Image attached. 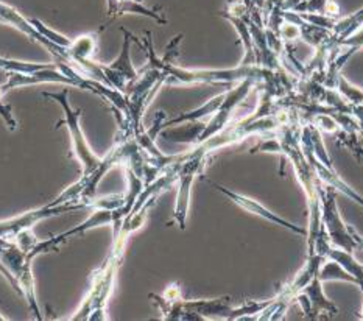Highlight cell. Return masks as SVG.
Returning a JSON list of instances; mask_svg holds the SVG:
<instances>
[{
  "label": "cell",
  "instance_id": "cell-9",
  "mask_svg": "<svg viewBox=\"0 0 363 321\" xmlns=\"http://www.w3.org/2000/svg\"><path fill=\"white\" fill-rule=\"evenodd\" d=\"M295 300L299 303V306H301L306 318L317 320L321 312H326V314L330 315L338 314L335 304L333 301H329L325 296V292H323L320 276L315 278L301 293H298Z\"/></svg>",
  "mask_w": 363,
  "mask_h": 321
},
{
  "label": "cell",
  "instance_id": "cell-7",
  "mask_svg": "<svg viewBox=\"0 0 363 321\" xmlns=\"http://www.w3.org/2000/svg\"><path fill=\"white\" fill-rule=\"evenodd\" d=\"M0 22H5V23H8V26L16 27L18 30H21L22 33L30 36L33 41L41 43L44 47H47V49L52 50L55 57L58 58V62H66V64L72 66L70 64V60L66 53V49H61V47H57L50 41H47V39L33 27V23L30 22V19L22 18V14L19 11H16L14 8L8 6L5 4H0Z\"/></svg>",
  "mask_w": 363,
  "mask_h": 321
},
{
  "label": "cell",
  "instance_id": "cell-23",
  "mask_svg": "<svg viewBox=\"0 0 363 321\" xmlns=\"http://www.w3.org/2000/svg\"><path fill=\"white\" fill-rule=\"evenodd\" d=\"M138 2H142V0H138Z\"/></svg>",
  "mask_w": 363,
  "mask_h": 321
},
{
  "label": "cell",
  "instance_id": "cell-14",
  "mask_svg": "<svg viewBox=\"0 0 363 321\" xmlns=\"http://www.w3.org/2000/svg\"><path fill=\"white\" fill-rule=\"evenodd\" d=\"M362 26H363V8L354 14L348 16V18L338 19L335 22L333 31H330V33H333L334 44H338L340 41H343V39L351 36L354 31H357Z\"/></svg>",
  "mask_w": 363,
  "mask_h": 321
},
{
  "label": "cell",
  "instance_id": "cell-18",
  "mask_svg": "<svg viewBox=\"0 0 363 321\" xmlns=\"http://www.w3.org/2000/svg\"><path fill=\"white\" fill-rule=\"evenodd\" d=\"M30 22L33 23V27L47 39V41H50L52 44H55L57 47H61V49H67V47L72 44V41H70L69 38L57 33V31L50 30L49 27H45L39 19H30Z\"/></svg>",
  "mask_w": 363,
  "mask_h": 321
},
{
  "label": "cell",
  "instance_id": "cell-17",
  "mask_svg": "<svg viewBox=\"0 0 363 321\" xmlns=\"http://www.w3.org/2000/svg\"><path fill=\"white\" fill-rule=\"evenodd\" d=\"M335 83L338 84V89H340V94H343V97L348 100L351 105L363 106V89L357 88V86L351 84L342 74L337 75Z\"/></svg>",
  "mask_w": 363,
  "mask_h": 321
},
{
  "label": "cell",
  "instance_id": "cell-4",
  "mask_svg": "<svg viewBox=\"0 0 363 321\" xmlns=\"http://www.w3.org/2000/svg\"><path fill=\"white\" fill-rule=\"evenodd\" d=\"M255 83H256V78H247V80L240 81L238 88L231 89L230 92L226 91V96H225L222 106L217 109V113L214 114V117H212V120L206 125V127L203 128L201 135L196 137V139H199V144L204 142V140L211 139L212 136H216V135H218L220 131L225 130L228 120L231 119L234 109L238 108L240 101L248 96V92L251 91L252 84H255Z\"/></svg>",
  "mask_w": 363,
  "mask_h": 321
},
{
  "label": "cell",
  "instance_id": "cell-16",
  "mask_svg": "<svg viewBox=\"0 0 363 321\" xmlns=\"http://www.w3.org/2000/svg\"><path fill=\"white\" fill-rule=\"evenodd\" d=\"M320 279L321 283H325V281H348V283H354V278L350 275L348 271H346L340 264L333 261V259H326V262L323 264V267L320 270Z\"/></svg>",
  "mask_w": 363,
  "mask_h": 321
},
{
  "label": "cell",
  "instance_id": "cell-11",
  "mask_svg": "<svg viewBox=\"0 0 363 321\" xmlns=\"http://www.w3.org/2000/svg\"><path fill=\"white\" fill-rule=\"evenodd\" d=\"M114 223V210L113 209H105V208H99L96 213H94L88 220L83 222L82 225H78L77 228H72L66 232L60 234V236L53 237V239H49V242L52 244V247L57 249L58 244H61V242H65L66 239L75 236V234H83L91 228H97V226H101V225H111Z\"/></svg>",
  "mask_w": 363,
  "mask_h": 321
},
{
  "label": "cell",
  "instance_id": "cell-21",
  "mask_svg": "<svg viewBox=\"0 0 363 321\" xmlns=\"http://www.w3.org/2000/svg\"><path fill=\"white\" fill-rule=\"evenodd\" d=\"M123 2V0H108V16H116L117 8Z\"/></svg>",
  "mask_w": 363,
  "mask_h": 321
},
{
  "label": "cell",
  "instance_id": "cell-22",
  "mask_svg": "<svg viewBox=\"0 0 363 321\" xmlns=\"http://www.w3.org/2000/svg\"><path fill=\"white\" fill-rule=\"evenodd\" d=\"M8 91H6V88H5V83H2L0 84V101H2V98H4V96L6 94Z\"/></svg>",
  "mask_w": 363,
  "mask_h": 321
},
{
  "label": "cell",
  "instance_id": "cell-10",
  "mask_svg": "<svg viewBox=\"0 0 363 321\" xmlns=\"http://www.w3.org/2000/svg\"><path fill=\"white\" fill-rule=\"evenodd\" d=\"M334 45L342 47V49H346V52L342 53L340 57H338L333 62V64L329 66V69H328V83L329 84L335 83L337 75L340 74V70L343 69L346 62L351 60L352 55L357 53L360 49H363V26L357 31H354L351 36H348L346 39H343V41H340L338 44H334Z\"/></svg>",
  "mask_w": 363,
  "mask_h": 321
},
{
  "label": "cell",
  "instance_id": "cell-12",
  "mask_svg": "<svg viewBox=\"0 0 363 321\" xmlns=\"http://www.w3.org/2000/svg\"><path fill=\"white\" fill-rule=\"evenodd\" d=\"M326 256L328 259H333L340 264L342 267L354 278V283H356L363 292V264H360L356 257L352 256L351 252H346V249H342L338 247H330L328 249Z\"/></svg>",
  "mask_w": 363,
  "mask_h": 321
},
{
  "label": "cell",
  "instance_id": "cell-15",
  "mask_svg": "<svg viewBox=\"0 0 363 321\" xmlns=\"http://www.w3.org/2000/svg\"><path fill=\"white\" fill-rule=\"evenodd\" d=\"M57 64H38V62H26V61H16L0 57V69L8 70V72H22V74H35L39 70L55 67Z\"/></svg>",
  "mask_w": 363,
  "mask_h": 321
},
{
  "label": "cell",
  "instance_id": "cell-5",
  "mask_svg": "<svg viewBox=\"0 0 363 321\" xmlns=\"http://www.w3.org/2000/svg\"><path fill=\"white\" fill-rule=\"evenodd\" d=\"M204 166V156L189 158L179 166V191L175 205V222L181 230H186V220L189 214V201H191V187L195 176L200 174Z\"/></svg>",
  "mask_w": 363,
  "mask_h": 321
},
{
  "label": "cell",
  "instance_id": "cell-8",
  "mask_svg": "<svg viewBox=\"0 0 363 321\" xmlns=\"http://www.w3.org/2000/svg\"><path fill=\"white\" fill-rule=\"evenodd\" d=\"M301 147H303V150H304V153L307 156V159H309V162L312 164L315 174H317V176H318V179H320L321 183H325V184H328L330 187H334V189L345 193L346 197L352 198L354 201L359 203V205L363 208V197H362V195H359L356 191L352 189L351 186L346 184L343 179L337 175L334 166H326V164H323L317 158V156H315L312 147L309 144V140H307L303 135H301Z\"/></svg>",
  "mask_w": 363,
  "mask_h": 321
},
{
  "label": "cell",
  "instance_id": "cell-2",
  "mask_svg": "<svg viewBox=\"0 0 363 321\" xmlns=\"http://www.w3.org/2000/svg\"><path fill=\"white\" fill-rule=\"evenodd\" d=\"M44 96L55 100L61 106L62 113H65V120L62 122L67 125L69 136H70V139H72L75 156L83 166V175H91L92 171H96L101 166V159L97 158V156L92 153L91 147L88 145V140H86V137L83 135V130L80 127L82 111L80 109H74L72 106H70L67 89H62L61 92H57V94L44 92Z\"/></svg>",
  "mask_w": 363,
  "mask_h": 321
},
{
  "label": "cell",
  "instance_id": "cell-1",
  "mask_svg": "<svg viewBox=\"0 0 363 321\" xmlns=\"http://www.w3.org/2000/svg\"><path fill=\"white\" fill-rule=\"evenodd\" d=\"M320 205H321V222L325 225L328 236L334 247H338L346 252L359 248L357 234L342 220L340 210L335 201V189L325 183H318Z\"/></svg>",
  "mask_w": 363,
  "mask_h": 321
},
{
  "label": "cell",
  "instance_id": "cell-19",
  "mask_svg": "<svg viewBox=\"0 0 363 321\" xmlns=\"http://www.w3.org/2000/svg\"><path fill=\"white\" fill-rule=\"evenodd\" d=\"M330 6H333V0H303L294 8V11L329 14Z\"/></svg>",
  "mask_w": 363,
  "mask_h": 321
},
{
  "label": "cell",
  "instance_id": "cell-13",
  "mask_svg": "<svg viewBox=\"0 0 363 321\" xmlns=\"http://www.w3.org/2000/svg\"><path fill=\"white\" fill-rule=\"evenodd\" d=\"M226 16V19L230 21L233 26L235 27V30L239 31V35L243 41L245 45V58L242 61V66H252V62L256 61V52H255V39H252V33H251V28L240 16H233L231 13L228 14H222Z\"/></svg>",
  "mask_w": 363,
  "mask_h": 321
},
{
  "label": "cell",
  "instance_id": "cell-3",
  "mask_svg": "<svg viewBox=\"0 0 363 321\" xmlns=\"http://www.w3.org/2000/svg\"><path fill=\"white\" fill-rule=\"evenodd\" d=\"M123 31V45L119 58H117L114 62H111L109 66H101V70L106 77V81L111 83L117 91L126 92L128 86L134 83L139 78V72L134 69L133 62H131V55H130V47L131 43H138V38H134L130 31Z\"/></svg>",
  "mask_w": 363,
  "mask_h": 321
},
{
  "label": "cell",
  "instance_id": "cell-6",
  "mask_svg": "<svg viewBox=\"0 0 363 321\" xmlns=\"http://www.w3.org/2000/svg\"><path fill=\"white\" fill-rule=\"evenodd\" d=\"M209 183H211V186H214L218 192H222V193L225 195V197L230 198V200H231L233 203H235V205H238V206H240V209L247 210V213L255 214V215H257V217H260V218H264V220H268L270 223L284 226V228L294 231V232L299 234V236H307V231H306L304 228H299V226L287 222L286 218L279 217L278 214H274L273 210L265 208L264 205H260V203H259L257 200H252V198H250V197H245V195H242V193L233 192V191H230V189H226V187L220 186V184H216V183H212V181H209Z\"/></svg>",
  "mask_w": 363,
  "mask_h": 321
},
{
  "label": "cell",
  "instance_id": "cell-20",
  "mask_svg": "<svg viewBox=\"0 0 363 321\" xmlns=\"http://www.w3.org/2000/svg\"><path fill=\"white\" fill-rule=\"evenodd\" d=\"M183 36L184 35H178V36H175L173 38V41L167 45V49H165V55H164V58L161 60L164 64H173V60H175L177 57H178V45H179V43H181V39H183Z\"/></svg>",
  "mask_w": 363,
  "mask_h": 321
}]
</instances>
